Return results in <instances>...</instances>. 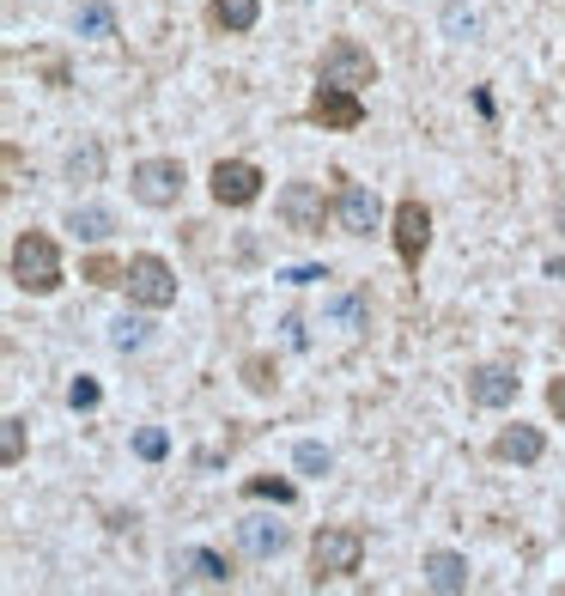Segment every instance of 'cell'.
I'll return each mask as SVG.
<instances>
[{
    "label": "cell",
    "instance_id": "obj_1",
    "mask_svg": "<svg viewBox=\"0 0 565 596\" xmlns=\"http://www.w3.org/2000/svg\"><path fill=\"white\" fill-rule=\"evenodd\" d=\"M13 286L31 292V298H49V292L61 286V250H55L49 232L31 226V232L13 238Z\"/></svg>",
    "mask_w": 565,
    "mask_h": 596
},
{
    "label": "cell",
    "instance_id": "obj_2",
    "mask_svg": "<svg viewBox=\"0 0 565 596\" xmlns=\"http://www.w3.org/2000/svg\"><path fill=\"white\" fill-rule=\"evenodd\" d=\"M365 566V536L353 524H335V530H316L310 536V578H353Z\"/></svg>",
    "mask_w": 565,
    "mask_h": 596
},
{
    "label": "cell",
    "instance_id": "obj_3",
    "mask_svg": "<svg viewBox=\"0 0 565 596\" xmlns=\"http://www.w3.org/2000/svg\"><path fill=\"white\" fill-rule=\"evenodd\" d=\"M128 305H140V311H171L177 305V268L165 262V256H152V250H140V256H128Z\"/></svg>",
    "mask_w": 565,
    "mask_h": 596
},
{
    "label": "cell",
    "instance_id": "obj_4",
    "mask_svg": "<svg viewBox=\"0 0 565 596\" xmlns=\"http://www.w3.org/2000/svg\"><path fill=\"white\" fill-rule=\"evenodd\" d=\"M377 80V55L365 49V43H353V37H335L329 49L316 55V86H371Z\"/></svg>",
    "mask_w": 565,
    "mask_h": 596
},
{
    "label": "cell",
    "instance_id": "obj_5",
    "mask_svg": "<svg viewBox=\"0 0 565 596\" xmlns=\"http://www.w3.org/2000/svg\"><path fill=\"white\" fill-rule=\"evenodd\" d=\"M274 219L286 232H298V238H316L322 226H329V195H322V183H286L274 195Z\"/></svg>",
    "mask_w": 565,
    "mask_h": 596
},
{
    "label": "cell",
    "instance_id": "obj_6",
    "mask_svg": "<svg viewBox=\"0 0 565 596\" xmlns=\"http://www.w3.org/2000/svg\"><path fill=\"white\" fill-rule=\"evenodd\" d=\"M183 183H189V177H183V159H140L134 177H128L134 201H140V207H158V213L183 201Z\"/></svg>",
    "mask_w": 565,
    "mask_h": 596
},
{
    "label": "cell",
    "instance_id": "obj_7",
    "mask_svg": "<svg viewBox=\"0 0 565 596\" xmlns=\"http://www.w3.org/2000/svg\"><path fill=\"white\" fill-rule=\"evenodd\" d=\"M304 116H310L316 128H341V134H353V128L365 122V104H359L353 86H316L310 104H304Z\"/></svg>",
    "mask_w": 565,
    "mask_h": 596
},
{
    "label": "cell",
    "instance_id": "obj_8",
    "mask_svg": "<svg viewBox=\"0 0 565 596\" xmlns=\"http://www.w3.org/2000/svg\"><path fill=\"white\" fill-rule=\"evenodd\" d=\"M207 183H213V201H219V207H250V201L262 195V171H256L250 159H219Z\"/></svg>",
    "mask_w": 565,
    "mask_h": 596
},
{
    "label": "cell",
    "instance_id": "obj_9",
    "mask_svg": "<svg viewBox=\"0 0 565 596\" xmlns=\"http://www.w3.org/2000/svg\"><path fill=\"white\" fill-rule=\"evenodd\" d=\"M426 244H432V213H426V201H401L395 207V256L408 262V268H420V256H426Z\"/></svg>",
    "mask_w": 565,
    "mask_h": 596
},
{
    "label": "cell",
    "instance_id": "obj_10",
    "mask_svg": "<svg viewBox=\"0 0 565 596\" xmlns=\"http://www.w3.org/2000/svg\"><path fill=\"white\" fill-rule=\"evenodd\" d=\"M517 390H523V378H517L511 365H499V359L468 371V402H474V408H511Z\"/></svg>",
    "mask_w": 565,
    "mask_h": 596
},
{
    "label": "cell",
    "instance_id": "obj_11",
    "mask_svg": "<svg viewBox=\"0 0 565 596\" xmlns=\"http://www.w3.org/2000/svg\"><path fill=\"white\" fill-rule=\"evenodd\" d=\"M335 213H341V226H347L353 238H371V232H377V219H383V207H377V195H371L365 183H347V177H341V195H335Z\"/></svg>",
    "mask_w": 565,
    "mask_h": 596
},
{
    "label": "cell",
    "instance_id": "obj_12",
    "mask_svg": "<svg viewBox=\"0 0 565 596\" xmlns=\"http://www.w3.org/2000/svg\"><path fill=\"white\" fill-rule=\"evenodd\" d=\"M541 451H547L541 426H523V420L493 438V457H499V463H541Z\"/></svg>",
    "mask_w": 565,
    "mask_h": 596
},
{
    "label": "cell",
    "instance_id": "obj_13",
    "mask_svg": "<svg viewBox=\"0 0 565 596\" xmlns=\"http://www.w3.org/2000/svg\"><path fill=\"white\" fill-rule=\"evenodd\" d=\"M237 542H244V554H256V560H274L292 536H286V524H274V517H244V524H237Z\"/></svg>",
    "mask_w": 565,
    "mask_h": 596
},
{
    "label": "cell",
    "instance_id": "obj_14",
    "mask_svg": "<svg viewBox=\"0 0 565 596\" xmlns=\"http://www.w3.org/2000/svg\"><path fill=\"white\" fill-rule=\"evenodd\" d=\"M322 317L341 323L347 335H359V329H371V298L365 292H329L322 298Z\"/></svg>",
    "mask_w": 565,
    "mask_h": 596
},
{
    "label": "cell",
    "instance_id": "obj_15",
    "mask_svg": "<svg viewBox=\"0 0 565 596\" xmlns=\"http://www.w3.org/2000/svg\"><path fill=\"white\" fill-rule=\"evenodd\" d=\"M426 584H432V590H444V596L468 590V560H462V554H450V548H432V554H426Z\"/></svg>",
    "mask_w": 565,
    "mask_h": 596
},
{
    "label": "cell",
    "instance_id": "obj_16",
    "mask_svg": "<svg viewBox=\"0 0 565 596\" xmlns=\"http://www.w3.org/2000/svg\"><path fill=\"white\" fill-rule=\"evenodd\" d=\"M171 566H177V572H195V578H207V584H231V560L213 554V548H177Z\"/></svg>",
    "mask_w": 565,
    "mask_h": 596
},
{
    "label": "cell",
    "instance_id": "obj_17",
    "mask_svg": "<svg viewBox=\"0 0 565 596\" xmlns=\"http://www.w3.org/2000/svg\"><path fill=\"white\" fill-rule=\"evenodd\" d=\"M67 232L86 238V244H104V238L116 232V213H110V207H92V201H86V207H67Z\"/></svg>",
    "mask_w": 565,
    "mask_h": 596
},
{
    "label": "cell",
    "instance_id": "obj_18",
    "mask_svg": "<svg viewBox=\"0 0 565 596\" xmlns=\"http://www.w3.org/2000/svg\"><path fill=\"white\" fill-rule=\"evenodd\" d=\"M256 19H262V0H213L207 7L213 31H256Z\"/></svg>",
    "mask_w": 565,
    "mask_h": 596
},
{
    "label": "cell",
    "instance_id": "obj_19",
    "mask_svg": "<svg viewBox=\"0 0 565 596\" xmlns=\"http://www.w3.org/2000/svg\"><path fill=\"white\" fill-rule=\"evenodd\" d=\"M73 31H79V37H116V13L104 7V0H79Z\"/></svg>",
    "mask_w": 565,
    "mask_h": 596
},
{
    "label": "cell",
    "instance_id": "obj_20",
    "mask_svg": "<svg viewBox=\"0 0 565 596\" xmlns=\"http://www.w3.org/2000/svg\"><path fill=\"white\" fill-rule=\"evenodd\" d=\"M104 177V146H73V153H67V183H98Z\"/></svg>",
    "mask_w": 565,
    "mask_h": 596
},
{
    "label": "cell",
    "instance_id": "obj_21",
    "mask_svg": "<svg viewBox=\"0 0 565 596\" xmlns=\"http://www.w3.org/2000/svg\"><path fill=\"white\" fill-rule=\"evenodd\" d=\"M110 341H116V353H140L152 341V323L146 317H116L110 323Z\"/></svg>",
    "mask_w": 565,
    "mask_h": 596
},
{
    "label": "cell",
    "instance_id": "obj_22",
    "mask_svg": "<svg viewBox=\"0 0 565 596\" xmlns=\"http://www.w3.org/2000/svg\"><path fill=\"white\" fill-rule=\"evenodd\" d=\"M19 457H25V420H19V414H7V420H0V463L13 469Z\"/></svg>",
    "mask_w": 565,
    "mask_h": 596
},
{
    "label": "cell",
    "instance_id": "obj_23",
    "mask_svg": "<svg viewBox=\"0 0 565 596\" xmlns=\"http://www.w3.org/2000/svg\"><path fill=\"white\" fill-rule=\"evenodd\" d=\"M165 451H171V438L158 432V426H140V432H134V457H140V463H165Z\"/></svg>",
    "mask_w": 565,
    "mask_h": 596
},
{
    "label": "cell",
    "instance_id": "obj_24",
    "mask_svg": "<svg viewBox=\"0 0 565 596\" xmlns=\"http://www.w3.org/2000/svg\"><path fill=\"white\" fill-rule=\"evenodd\" d=\"M86 280H92V286H122V280H128V262H110V256H92V262H86Z\"/></svg>",
    "mask_w": 565,
    "mask_h": 596
},
{
    "label": "cell",
    "instance_id": "obj_25",
    "mask_svg": "<svg viewBox=\"0 0 565 596\" xmlns=\"http://www.w3.org/2000/svg\"><path fill=\"white\" fill-rule=\"evenodd\" d=\"M244 493H250V499H274V505H292V499H298V487H292V481H268V475H256Z\"/></svg>",
    "mask_w": 565,
    "mask_h": 596
},
{
    "label": "cell",
    "instance_id": "obj_26",
    "mask_svg": "<svg viewBox=\"0 0 565 596\" xmlns=\"http://www.w3.org/2000/svg\"><path fill=\"white\" fill-rule=\"evenodd\" d=\"M292 463H298V475H329V451H322V444H298V451H292Z\"/></svg>",
    "mask_w": 565,
    "mask_h": 596
},
{
    "label": "cell",
    "instance_id": "obj_27",
    "mask_svg": "<svg viewBox=\"0 0 565 596\" xmlns=\"http://www.w3.org/2000/svg\"><path fill=\"white\" fill-rule=\"evenodd\" d=\"M244 384L256 390V396H268L280 378H274V359H244Z\"/></svg>",
    "mask_w": 565,
    "mask_h": 596
},
{
    "label": "cell",
    "instance_id": "obj_28",
    "mask_svg": "<svg viewBox=\"0 0 565 596\" xmlns=\"http://www.w3.org/2000/svg\"><path fill=\"white\" fill-rule=\"evenodd\" d=\"M67 402H73L79 414H86V408H98V402H104V390H98L92 378H73V384H67Z\"/></svg>",
    "mask_w": 565,
    "mask_h": 596
},
{
    "label": "cell",
    "instance_id": "obj_29",
    "mask_svg": "<svg viewBox=\"0 0 565 596\" xmlns=\"http://www.w3.org/2000/svg\"><path fill=\"white\" fill-rule=\"evenodd\" d=\"M444 31H450V37H474V13L462 7V0H450V7H444Z\"/></svg>",
    "mask_w": 565,
    "mask_h": 596
},
{
    "label": "cell",
    "instance_id": "obj_30",
    "mask_svg": "<svg viewBox=\"0 0 565 596\" xmlns=\"http://www.w3.org/2000/svg\"><path fill=\"white\" fill-rule=\"evenodd\" d=\"M280 280H292V286H310V280H329V268H286Z\"/></svg>",
    "mask_w": 565,
    "mask_h": 596
},
{
    "label": "cell",
    "instance_id": "obj_31",
    "mask_svg": "<svg viewBox=\"0 0 565 596\" xmlns=\"http://www.w3.org/2000/svg\"><path fill=\"white\" fill-rule=\"evenodd\" d=\"M547 408H553V420H565V378L547 384Z\"/></svg>",
    "mask_w": 565,
    "mask_h": 596
},
{
    "label": "cell",
    "instance_id": "obj_32",
    "mask_svg": "<svg viewBox=\"0 0 565 596\" xmlns=\"http://www.w3.org/2000/svg\"><path fill=\"white\" fill-rule=\"evenodd\" d=\"M280 335H286V347H304V317H286Z\"/></svg>",
    "mask_w": 565,
    "mask_h": 596
},
{
    "label": "cell",
    "instance_id": "obj_33",
    "mask_svg": "<svg viewBox=\"0 0 565 596\" xmlns=\"http://www.w3.org/2000/svg\"><path fill=\"white\" fill-rule=\"evenodd\" d=\"M553 219H559V226H565V195H559V201H553Z\"/></svg>",
    "mask_w": 565,
    "mask_h": 596
}]
</instances>
